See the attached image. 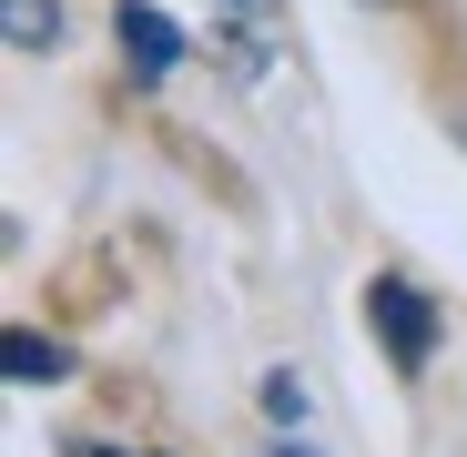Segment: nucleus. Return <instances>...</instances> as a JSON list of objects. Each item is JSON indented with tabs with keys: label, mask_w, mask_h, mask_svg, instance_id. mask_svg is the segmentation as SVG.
Returning a JSON list of instances; mask_svg holds the SVG:
<instances>
[{
	"label": "nucleus",
	"mask_w": 467,
	"mask_h": 457,
	"mask_svg": "<svg viewBox=\"0 0 467 457\" xmlns=\"http://www.w3.org/2000/svg\"><path fill=\"white\" fill-rule=\"evenodd\" d=\"M366 326L386 336V356H397V376H417L427 356H437V305L407 285V275H376L366 285Z\"/></svg>",
	"instance_id": "obj_2"
},
{
	"label": "nucleus",
	"mask_w": 467,
	"mask_h": 457,
	"mask_svg": "<svg viewBox=\"0 0 467 457\" xmlns=\"http://www.w3.org/2000/svg\"><path fill=\"white\" fill-rule=\"evenodd\" d=\"M0 366H11V387H61V376H71V356H61L51 336H31V326H11V346H0Z\"/></svg>",
	"instance_id": "obj_4"
},
{
	"label": "nucleus",
	"mask_w": 467,
	"mask_h": 457,
	"mask_svg": "<svg viewBox=\"0 0 467 457\" xmlns=\"http://www.w3.org/2000/svg\"><path fill=\"white\" fill-rule=\"evenodd\" d=\"M265 417H285V427L305 417V387H295V376H265Z\"/></svg>",
	"instance_id": "obj_6"
},
{
	"label": "nucleus",
	"mask_w": 467,
	"mask_h": 457,
	"mask_svg": "<svg viewBox=\"0 0 467 457\" xmlns=\"http://www.w3.org/2000/svg\"><path fill=\"white\" fill-rule=\"evenodd\" d=\"M213 11V51L234 82H265L275 51H285V0H203Z\"/></svg>",
	"instance_id": "obj_1"
},
{
	"label": "nucleus",
	"mask_w": 467,
	"mask_h": 457,
	"mask_svg": "<svg viewBox=\"0 0 467 457\" xmlns=\"http://www.w3.org/2000/svg\"><path fill=\"white\" fill-rule=\"evenodd\" d=\"M11 51H61V0H0Z\"/></svg>",
	"instance_id": "obj_5"
},
{
	"label": "nucleus",
	"mask_w": 467,
	"mask_h": 457,
	"mask_svg": "<svg viewBox=\"0 0 467 457\" xmlns=\"http://www.w3.org/2000/svg\"><path fill=\"white\" fill-rule=\"evenodd\" d=\"M112 41H122V61H132V82H163V71L183 61V31H173L163 11H152V0H122Z\"/></svg>",
	"instance_id": "obj_3"
},
{
	"label": "nucleus",
	"mask_w": 467,
	"mask_h": 457,
	"mask_svg": "<svg viewBox=\"0 0 467 457\" xmlns=\"http://www.w3.org/2000/svg\"><path fill=\"white\" fill-rule=\"evenodd\" d=\"M82 457H142V447H82Z\"/></svg>",
	"instance_id": "obj_7"
},
{
	"label": "nucleus",
	"mask_w": 467,
	"mask_h": 457,
	"mask_svg": "<svg viewBox=\"0 0 467 457\" xmlns=\"http://www.w3.org/2000/svg\"><path fill=\"white\" fill-rule=\"evenodd\" d=\"M275 457H316V447H295V437H285V447H275Z\"/></svg>",
	"instance_id": "obj_8"
}]
</instances>
